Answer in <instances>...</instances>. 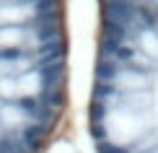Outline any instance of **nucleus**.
Listing matches in <instances>:
<instances>
[{
    "label": "nucleus",
    "instance_id": "nucleus-1",
    "mask_svg": "<svg viewBox=\"0 0 158 153\" xmlns=\"http://www.w3.org/2000/svg\"><path fill=\"white\" fill-rule=\"evenodd\" d=\"M101 153H132V148H124V145H104L101 143Z\"/></svg>",
    "mask_w": 158,
    "mask_h": 153
}]
</instances>
